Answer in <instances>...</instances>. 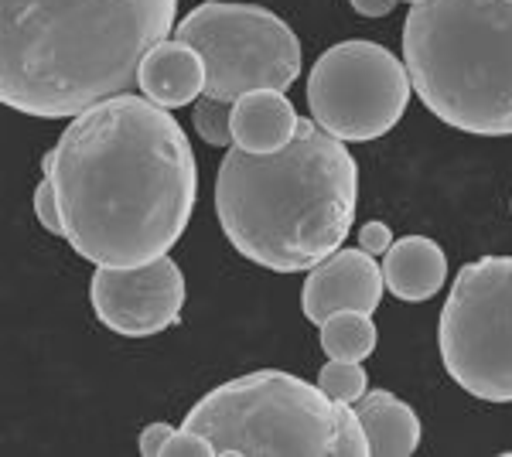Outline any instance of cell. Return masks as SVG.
Listing matches in <instances>:
<instances>
[{
  "label": "cell",
  "instance_id": "obj_13",
  "mask_svg": "<svg viewBox=\"0 0 512 457\" xmlns=\"http://www.w3.org/2000/svg\"><path fill=\"white\" fill-rule=\"evenodd\" d=\"M383 280L393 297L407 304L431 301L448 280V256L427 236H403L386 249Z\"/></svg>",
  "mask_w": 512,
  "mask_h": 457
},
{
  "label": "cell",
  "instance_id": "obj_6",
  "mask_svg": "<svg viewBox=\"0 0 512 457\" xmlns=\"http://www.w3.org/2000/svg\"><path fill=\"white\" fill-rule=\"evenodd\" d=\"M175 38L205 62V96L236 103L256 89L287 93L301 76V41L284 18L260 4L209 0L185 14Z\"/></svg>",
  "mask_w": 512,
  "mask_h": 457
},
{
  "label": "cell",
  "instance_id": "obj_10",
  "mask_svg": "<svg viewBox=\"0 0 512 457\" xmlns=\"http://www.w3.org/2000/svg\"><path fill=\"white\" fill-rule=\"evenodd\" d=\"M383 287V267L376 263L373 253H366L362 246L338 249L308 273L301 290V311L315 324L338 311L376 314L379 301H383Z\"/></svg>",
  "mask_w": 512,
  "mask_h": 457
},
{
  "label": "cell",
  "instance_id": "obj_17",
  "mask_svg": "<svg viewBox=\"0 0 512 457\" xmlns=\"http://www.w3.org/2000/svg\"><path fill=\"white\" fill-rule=\"evenodd\" d=\"M195 130H198V137H202L205 144L233 147V103L202 96L195 103Z\"/></svg>",
  "mask_w": 512,
  "mask_h": 457
},
{
  "label": "cell",
  "instance_id": "obj_9",
  "mask_svg": "<svg viewBox=\"0 0 512 457\" xmlns=\"http://www.w3.org/2000/svg\"><path fill=\"white\" fill-rule=\"evenodd\" d=\"M96 318L103 328L123 338H147L175 328L188 301L185 273L171 256L147 263V267L110 270L99 267L89 284Z\"/></svg>",
  "mask_w": 512,
  "mask_h": 457
},
{
  "label": "cell",
  "instance_id": "obj_11",
  "mask_svg": "<svg viewBox=\"0 0 512 457\" xmlns=\"http://www.w3.org/2000/svg\"><path fill=\"white\" fill-rule=\"evenodd\" d=\"M137 86L144 89L151 103L164 106V110L195 103L205 93V62L185 41H161L140 65Z\"/></svg>",
  "mask_w": 512,
  "mask_h": 457
},
{
  "label": "cell",
  "instance_id": "obj_21",
  "mask_svg": "<svg viewBox=\"0 0 512 457\" xmlns=\"http://www.w3.org/2000/svg\"><path fill=\"white\" fill-rule=\"evenodd\" d=\"M359 246L373 256H386V249L393 246L390 226H386V222H366V226L359 229Z\"/></svg>",
  "mask_w": 512,
  "mask_h": 457
},
{
  "label": "cell",
  "instance_id": "obj_4",
  "mask_svg": "<svg viewBox=\"0 0 512 457\" xmlns=\"http://www.w3.org/2000/svg\"><path fill=\"white\" fill-rule=\"evenodd\" d=\"M403 65L420 103L472 137H512V0H417Z\"/></svg>",
  "mask_w": 512,
  "mask_h": 457
},
{
  "label": "cell",
  "instance_id": "obj_7",
  "mask_svg": "<svg viewBox=\"0 0 512 457\" xmlns=\"http://www.w3.org/2000/svg\"><path fill=\"white\" fill-rule=\"evenodd\" d=\"M441 362L468 396L512 403V256L458 270L437 328Z\"/></svg>",
  "mask_w": 512,
  "mask_h": 457
},
{
  "label": "cell",
  "instance_id": "obj_8",
  "mask_svg": "<svg viewBox=\"0 0 512 457\" xmlns=\"http://www.w3.org/2000/svg\"><path fill=\"white\" fill-rule=\"evenodd\" d=\"M414 93L407 65L376 41H338L311 65V120L345 144L386 137Z\"/></svg>",
  "mask_w": 512,
  "mask_h": 457
},
{
  "label": "cell",
  "instance_id": "obj_23",
  "mask_svg": "<svg viewBox=\"0 0 512 457\" xmlns=\"http://www.w3.org/2000/svg\"><path fill=\"white\" fill-rule=\"evenodd\" d=\"M407 4H417V0H407Z\"/></svg>",
  "mask_w": 512,
  "mask_h": 457
},
{
  "label": "cell",
  "instance_id": "obj_20",
  "mask_svg": "<svg viewBox=\"0 0 512 457\" xmlns=\"http://www.w3.org/2000/svg\"><path fill=\"white\" fill-rule=\"evenodd\" d=\"M171 434H175V427H171V423H147V427L140 430V437H137L140 454H144V457L164 454V447H168Z\"/></svg>",
  "mask_w": 512,
  "mask_h": 457
},
{
  "label": "cell",
  "instance_id": "obj_12",
  "mask_svg": "<svg viewBox=\"0 0 512 457\" xmlns=\"http://www.w3.org/2000/svg\"><path fill=\"white\" fill-rule=\"evenodd\" d=\"M297 123L301 116L284 93L256 89L233 103V147L250 154H274L294 140Z\"/></svg>",
  "mask_w": 512,
  "mask_h": 457
},
{
  "label": "cell",
  "instance_id": "obj_3",
  "mask_svg": "<svg viewBox=\"0 0 512 457\" xmlns=\"http://www.w3.org/2000/svg\"><path fill=\"white\" fill-rule=\"evenodd\" d=\"M359 164L315 120L274 154L229 147L216 178V215L239 256L274 273L315 270L349 239Z\"/></svg>",
  "mask_w": 512,
  "mask_h": 457
},
{
  "label": "cell",
  "instance_id": "obj_18",
  "mask_svg": "<svg viewBox=\"0 0 512 457\" xmlns=\"http://www.w3.org/2000/svg\"><path fill=\"white\" fill-rule=\"evenodd\" d=\"M35 215L41 222V229H48L52 236H65V222H62V205H59V191L52 181H41L35 188Z\"/></svg>",
  "mask_w": 512,
  "mask_h": 457
},
{
  "label": "cell",
  "instance_id": "obj_22",
  "mask_svg": "<svg viewBox=\"0 0 512 457\" xmlns=\"http://www.w3.org/2000/svg\"><path fill=\"white\" fill-rule=\"evenodd\" d=\"M352 11L362 14V18H386L400 0H349Z\"/></svg>",
  "mask_w": 512,
  "mask_h": 457
},
{
  "label": "cell",
  "instance_id": "obj_2",
  "mask_svg": "<svg viewBox=\"0 0 512 457\" xmlns=\"http://www.w3.org/2000/svg\"><path fill=\"white\" fill-rule=\"evenodd\" d=\"M0 99L38 120L123 96L175 35L178 0H4Z\"/></svg>",
  "mask_w": 512,
  "mask_h": 457
},
{
  "label": "cell",
  "instance_id": "obj_15",
  "mask_svg": "<svg viewBox=\"0 0 512 457\" xmlns=\"http://www.w3.org/2000/svg\"><path fill=\"white\" fill-rule=\"evenodd\" d=\"M321 328V348L328 359L342 362H366L376 352V324L373 314L362 311H338L332 318L318 324Z\"/></svg>",
  "mask_w": 512,
  "mask_h": 457
},
{
  "label": "cell",
  "instance_id": "obj_19",
  "mask_svg": "<svg viewBox=\"0 0 512 457\" xmlns=\"http://www.w3.org/2000/svg\"><path fill=\"white\" fill-rule=\"evenodd\" d=\"M212 444L205 440L202 434H195V430L181 427L171 434L168 447H164V457H212Z\"/></svg>",
  "mask_w": 512,
  "mask_h": 457
},
{
  "label": "cell",
  "instance_id": "obj_16",
  "mask_svg": "<svg viewBox=\"0 0 512 457\" xmlns=\"http://www.w3.org/2000/svg\"><path fill=\"white\" fill-rule=\"evenodd\" d=\"M318 386L325 396H332L335 403H359L369 393V376L362 369V362H342L328 359L318 372Z\"/></svg>",
  "mask_w": 512,
  "mask_h": 457
},
{
  "label": "cell",
  "instance_id": "obj_1",
  "mask_svg": "<svg viewBox=\"0 0 512 457\" xmlns=\"http://www.w3.org/2000/svg\"><path fill=\"white\" fill-rule=\"evenodd\" d=\"M59 191L65 239L110 270L147 267L185 236L198 168L181 123L147 96L123 93L72 116L41 157Z\"/></svg>",
  "mask_w": 512,
  "mask_h": 457
},
{
  "label": "cell",
  "instance_id": "obj_5",
  "mask_svg": "<svg viewBox=\"0 0 512 457\" xmlns=\"http://www.w3.org/2000/svg\"><path fill=\"white\" fill-rule=\"evenodd\" d=\"M181 427L202 434L216 457H369L352 403H335L318 382L277 369L222 382Z\"/></svg>",
  "mask_w": 512,
  "mask_h": 457
},
{
  "label": "cell",
  "instance_id": "obj_14",
  "mask_svg": "<svg viewBox=\"0 0 512 457\" xmlns=\"http://www.w3.org/2000/svg\"><path fill=\"white\" fill-rule=\"evenodd\" d=\"M355 417L376 457H410L420 447V420L400 396L376 389L355 403Z\"/></svg>",
  "mask_w": 512,
  "mask_h": 457
}]
</instances>
